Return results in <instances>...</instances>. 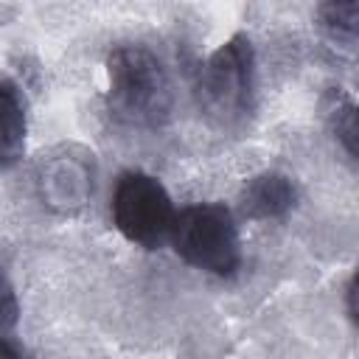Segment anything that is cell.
<instances>
[{
	"label": "cell",
	"instance_id": "6da1fadb",
	"mask_svg": "<svg viewBox=\"0 0 359 359\" xmlns=\"http://www.w3.org/2000/svg\"><path fill=\"white\" fill-rule=\"evenodd\" d=\"M109 73V112L115 121L126 126L154 129L163 126L171 115V81L163 62L140 48V45H121L107 59Z\"/></svg>",
	"mask_w": 359,
	"mask_h": 359
},
{
	"label": "cell",
	"instance_id": "7a4b0ae2",
	"mask_svg": "<svg viewBox=\"0 0 359 359\" xmlns=\"http://www.w3.org/2000/svg\"><path fill=\"white\" fill-rule=\"evenodd\" d=\"M177 255L210 275L230 278L241 266V244L233 213L219 202L191 205L174 216L171 238Z\"/></svg>",
	"mask_w": 359,
	"mask_h": 359
},
{
	"label": "cell",
	"instance_id": "3957f363",
	"mask_svg": "<svg viewBox=\"0 0 359 359\" xmlns=\"http://www.w3.org/2000/svg\"><path fill=\"white\" fill-rule=\"evenodd\" d=\"M174 202L163 182L146 171H123L112 191V222L121 236L146 250H157L171 238Z\"/></svg>",
	"mask_w": 359,
	"mask_h": 359
},
{
	"label": "cell",
	"instance_id": "277c9868",
	"mask_svg": "<svg viewBox=\"0 0 359 359\" xmlns=\"http://www.w3.org/2000/svg\"><path fill=\"white\" fill-rule=\"evenodd\" d=\"M199 104L219 123H236L252 104V45L244 34L230 36L199 70Z\"/></svg>",
	"mask_w": 359,
	"mask_h": 359
},
{
	"label": "cell",
	"instance_id": "5b68a950",
	"mask_svg": "<svg viewBox=\"0 0 359 359\" xmlns=\"http://www.w3.org/2000/svg\"><path fill=\"white\" fill-rule=\"evenodd\" d=\"M294 185L286 174L266 171L252 177L241 191V213L250 219H278L294 205Z\"/></svg>",
	"mask_w": 359,
	"mask_h": 359
},
{
	"label": "cell",
	"instance_id": "8992f818",
	"mask_svg": "<svg viewBox=\"0 0 359 359\" xmlns=\"http://www.w3.org/2000/svg\"><path fill=\"white\" fill-rule=\"evenodd\" d=\"M25 149V112L17 90L0 81V168L20 160Z\"/></svg>",
	"mask_w": 359,
	"mask_h": 359
},
{
	"label": "cell",
	"instance_id": "52a82bcc",
	"mask_svg": "<svg viewBox=\"0 0 359 359\" xmlns=\"http://www.w3.org/2000/svg\"><path fill=\"white\" fill-rule=\"evenodd\" d=\"M356 20H359V3L356 0L320 6V22H323V28L337 42H345L348 48L356 42Z\"/></svg>",
	"mask_w": 359,
	"mask_h": 359
},
{
	"label": "cell",
	"instance_id": "ba28073f",
	"mask_svg": "<svg viewBox=\"0 0 359 359\" xmlns=\"http://www.w3.org/2000/svg\"><path fill=\"white\" fill-rule=\"evenodd\" d=\"M334 132L337 137L345 143L348 154L353 157L356 154V107L351 101H342L337 109H334Z\"/></svg>",
	"mask_w": 359,
	"mask_h": 359
},
{
	"label": "cell",
	"instance_id": "9c48e42d",
	"mask_svg": "<svg viewBox=\"0 0 359 359\" xmlns=\"http://www.w3.org/2000/svg\"><path fill=\"white\" fill-rule=\"evenodd\" d=\"M6 317V323L14 320V297L8 289H0V320Z\"/></svg>",
	"mask_w": 359,
	"mask_h": 359
},
{
	"label": "cell",
	"instance_id": "30bf717a",
	"mask_svg": "<svg viewBox=\"0 0 359 359\" xmlns=\"http://www.w3.org/2000/svg\"><path fill=\"white\" fill-rule=\"evenodd\" d=\"M0 359H20V353H17L6 339H0Z\"/></svg>",
	"mask_w": 359,
	"mask_h": 359
}]
</instances>
